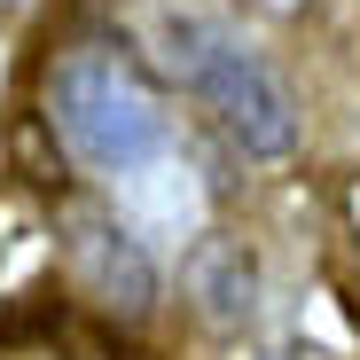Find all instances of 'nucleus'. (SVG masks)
I'll use <instances>...</instances> for the list:
<instances>
[{"instance_id":"obj_1","label":"nucleus","mask_w":360,"mask_h":360,"mask_svg":"<svg viewBox=\"0 0 360 360\" xmlns=\"http://www.w3.org/2000/svg\"><path fill=\"white\" fill-rule=\"evenodd\" d=\"M39 102H47L39 110L47 134L102 180H141L172 149V102L117 32H86L71 47H55Z\"/></svg>"},{"instance_id":"obj_2","label":"nucleus","mask_w":360,"mask_h":360,"mask_svg":"<svg viewBox=\"0 0 360 360\" xmlns=\"http://www.w3.org/2000/svg\"><path fill=\"white\" fill-rule=\"evenodd\" d=\"M165 71L180 79V94H188L251 165H290L297 157L306 110H297L282 71L235 24H219V16H165Z\"/></svg>"},{"instance_id":"obj_3","label":"nucleus","mask_w":360,"mask_h":360,"mask_svg":"<svg viewBox=\"0 0 360 360\" xmlns=\"http://www.w3.org/2000/svg\"><path fill=\"white\" fill-rule=\"evenodd\" d=\"M63 259H71V282L86 290V306L102 321H149L157 297H165V274H157V251L134 219H117L110 204L79 196L63 204Z\"/></svg>"},{"instance_id":"obj_4","label":"nucleus","mask_w":360,"mask_h":360,"mask_svg":"<svg viewBox=\"0 0 360 360\" xmlns=\"http://www.w3.org/2000/svg\"><path fill=\"white\" fill-rule=\"evenodd\" d=\"M180 290H188L196 321L219 329V337L259 321V259L235 243V235H204V243L188 251V266H180Z\"/></svg>"},{"instance_id":"obj_5","label":"nucleus","mask_w":360,"mask_h":360,"mask_svg":"<svg viewBox=\"0 0 360 360\" xmlns=\"http://www.w3.org/2000/svg\"><path fill=\"white\" fill-rule=\"evenodd\" d=\"M251 16H274V24H297V16H314L321 0H243Z\"/></svg>"},{"instance_id":"obj_6","label":"nucleus","mask_w":360,"mask_h":360,"mask_svg":"<svg viewBox=\"0 0 360 360\" xmlns=\"http://www.w3.org/2000/svg\"><path fill=\"white\" fill-rule=\"evenodd\" d=\"M259 360H290V352H259Z\"/></svg>"}]
</instances>
